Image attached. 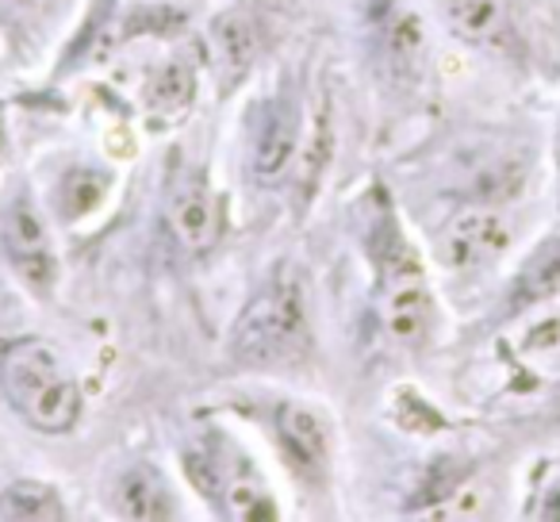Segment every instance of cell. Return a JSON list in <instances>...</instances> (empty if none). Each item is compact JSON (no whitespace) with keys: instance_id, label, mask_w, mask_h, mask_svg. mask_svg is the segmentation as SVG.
I'll use <instances>...</instances> for the list:
<instances>
[{"instance_id":"1","label":"cell","mask_w":560,"mask_h":522,"mask_svg":"<svg viewBox=\"0 0 560 522\" xmlns=\"http://www.w3.org/2000/svg\"><path fill=\"white\" fill-rule=\"evenodd\" d=\"M0 388L27 427L66 434L81 419V388L58 350L43 338H16L0 353Z\"/></svg>"},{"instance_id":"2","label":"cell","mask_w":560,"mask_h":522,"mask_svg":"<svg viewBox=\"0 0 560 522\" xmlns=\"http://www.w3.org/2000/svg\"><path fill=\"white\" fill-rule=\"evenodd\" d=\"M307 350V300L304 285L280 274L249 300L231 330L234 361L254 369H277L300 361Z\"/></svg>"},{"instance_id":"3","label":"cell","mask_w":560,"mask_h":522,"mask_svg":"<svg viewBox=\"0 0 560 522\" xmlns=\"http://www.w3.org/2000/svg\"><path fill=\"white\" fill-rule=\"evenodd\" d=\"M4 257L12 262L16 277L35 292V297H47L50 285L58 277V262H55V246H50L47 223H43L39 208L32 204V196L20 193L12 196L9 211H4Z\"/></svg>"},{"instance_id":"4","label":"cell","mask_w":560,"mask_h":522,"mask_svg":"<svg viewBox=\"0 0 560 522\" xmlns=\"http://www.w3.org/2000/svg\"><path fill=\"white\" fill-rule=\"evenodd\" d=\"M192 473H196V484H203L208 496L219 499L231 519H242V522H269L277 519V499L265 491V484L254 476V468L246 465L242 457L226 453V457H211L208 461H192Z\"/></svg>"},{"instance_id":"5","label":"cell","mask_w":560,"mask_h":522,"mask_svg":"<svg viewBox=\"0 0 560 522\" xmlns=\"http://www.w3.org/2000/svg\"><path fill=\"white\" fill-rule=\"evenodd\" d=\"M511 242V227L491 208H465L450 219L438 239V254L450 269H476L499 257Z\"/></svg>"},{"instance_id":"6","label":"cell","mask_w":560,"mask_h":522,"mask_svg":"<svg viewBox=\"0 0 560 522\" xmlns=\"http://www.w3.org/2000/svg\"><path fill=\"white\" fill-rule=\"evenodd\" d=\"M300 150V112L292 101L265 104L254 124V142H249V170L261 185H277L292 170Z\"/></svg>"},{"instance_id":"7","label":"cell","mask_w":560,"mask_h":522,"mask_svg":"<svg viewBox=\"0 0 560 522\" xmlns=\"http://www.w3.org/2000/svg\"><path fill=\"white\" fill-rule=\"evenodd\" d=\"M108 507L119 519H135V522H165L177 519V499L173 488L165 484V476L154 465H127L124 473L112 476L108 484Z\"/></svg>"},{"instance_id":"8","label":"cell","mask_w":560,"mask_h":522,"mask_svg":"<svg viewBox=\"0 0 560 522\" xmlns=\"http://www.w3.org/2000/svg\"><path fill=\"white\" fill-rule=\"evenodd\" d=\"M170 231L177 239V246L185 254L200 257L215 246L219 239V204L211 196V188L200 177H188L185 185H177L170 200Z\"/></svg>"},{"instance_id":"9","label":"cell","mask_w":560,"mask_h":522,"mask_svg":"<svg viewBox=\"0 0 560 522\" xmlns=\"http://www.w3.org/2000/svg\"><path fill=\"white\" fill-rule=\"evenodd\" d=\"M384 323L396 343H419L430 327V292L422 285L419 269L404 266L392 274L388 292H384Z\"/></svg>"},{"instance_id":"10","label":"cell","mask_w":560,"mask_h":522,"mask_svg":"<svg viewBox=\"0 0 560 522\" xmlns=\"http://www.w3.org/2000/svg\"><path fill=\"white\" fill-rule=\"evenodd\" d=\"M277 434H280V445L296 461V468L304 473H323L330 461V434L323 427V419L307 407H280L277 411Z\"/></svg>"},{"instance_id":"11","label":"cell","mask_w":560,"mask_h":522,"mask_svg":"<svg viewBox=\"0 0 560 522\" xmlns=\"http://www.w3.org/2000/svg\"><path fill=\"white\" fill-rule=\"evenodd\" d=\"M211 62H215L223 85H234L257 58V27L246 12H223L208 32Z\"/></svg>"},{"instance_id":"12","label":"cell","mask_w":560,"mask_h":522,"mask_svg":"<svg viewBox=\"0 0 560 522\" xmlns=\"http://www.w3.org/2000/svg\"><path fill=\"white\" fill-rule=\"evenodd\" d=\"M445 24L476 47H499L511 35V16L503 0H438Z\"/></svg>"},{"instance_id":"13","label":"cell","mask_w":560,"mask_h":522,"mask_svg":"<svg viewBox=\"0 0 560 522\" xmlns=\"http://www.w3.org/2000/svg\"><path fill=\"white\" fill-rule=\"evenodd\" d=\"M560 292V234L545 239L541 246L529 254V262L522 266L518 281L511 289V308L522 312V308L545 304Z\"/></svg>"},{"instance_id":"14","label":"cell","mask_w":560,"mask_h":522,"mask_svg":"<svg viewBox=\"0 0 560 522\" xmlns=\"http://www.w3.org/2000/svg\"><path fill=\"white\" fill-rule=\"evenodd\" d=\"M0 519L12 522H58L66 519V503L50 484L16 480L0 491Z\"/></svg>"},{"instance_id":"15","label":"cell","mask_w":560,"mask_h":522,"mask_svg":"<svg viewBox=\"0 0 560 522\" xmlns=\"http://www.w3.org/2000/svg\"><path fill=\"white\" fill-rule=\"evenodd\" d=\"M147 101L154 104V108H162V112L185 108V104L192 101V70H188L185 62L165 66V70L158 73V78H150Z\"/></svg>"},{"instance_id":"16","label":"cell","mask_w":560,"mask_h":522,"mask_svg":"<svg viewBox=\"0 0 560 522\" xmlns=\"http://www.w3.org/2000/svg\"><path fill=\"white\" fill-rule=\"evenodd\" d=\"M35 9H39V0H0V16H9V20H24V16H32Z\"/></svg>"}]
</instances>
